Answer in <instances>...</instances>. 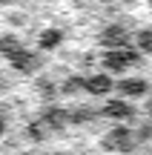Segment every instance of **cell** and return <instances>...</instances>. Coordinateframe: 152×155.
Segmentation results:
<instances>
[{
	"mask_svg": "<svg viewBox=\"0 0 152 155\" xmlns=\"http://www.w3.org/2000/svg\"><path fill=\"white\" fill-rule=\"evenodd\" d=\"M138 61V52H132V49H109L106 55H103V66L106 69H112V72H124V69H129L132 63Z\"/></svg>",
	"mask_w": 152,
	"mask_h": 155,
	"instance_id": "obj_1",
	"label": "cell"
},
{
	"mask_svg": "<svg viewBox=\"0 0 152 155\" xmlns=\"http://www.w3.org/2000/svg\"><path fill=\"white\" fill-rule=\"evenodd\" d=\"M126 40H129V35H126L124 26H106L101 32V43L109 46V49H124Z\"/></svg>",
	"mask_w": 152,
	"mask_h": 155,
	"instance_id": "obj_2",
	"label": "cell"
},
{
	"mask_svg": "<svg viewBox=\"0 0 152 155\" xmlns=\"http://www.w3.org/2000/svg\"><path fill=\"white\" fill-rule=\"evenodd\" d=\"M118 89H121V95H126V98H138V95L147 92V81H144V78H126V81L118 83Z\"/></svg>",
	"mask_w": 152,
	"mask_h": 155,
	"instance_id": "obj_3",
	"label": "cell"
},
{
	"mask_svg": "<svg viewBox=\"0 0 152 155\" xmlns=\"http://www.w3.org/2000/svg\"><path fill=\"white\" fill-rule=\"evenodd\" d=\"M0 52L11 61L15 55H20V52H23V43L15 38V35H3V38H0Z\"/></svg>",
	"mask_w": 152,
	"mask_h": 155,
	"instance_id": "obj_4",
	"label": "cell"
},
{
	"mask_svg": "<svg viewBox=\"0 0 152 155\" xmlns=\"http://www.w3.org/2000/svg\"><path fill=\"white\" fill-rule=\"evenodd\" d=\"M86 89H89V92H98V95H106L109 89H112V78H106V75H92L89 81H86Z\"/></svg>",
	"mask_w": 152,
	"mask_h": 155,
	"instance_id": "obj_5",
	"label": "cell"
},
{
	"mask_svg": "<svg viewBox=\"0 0 152 155\" xmlns=\"http://www.w3.org/2000/svg\"><path fill=\"white\" fill-rule=\"evenodd\" d=\"M60 40H63V32H60V29H46V32L40 35V46H43V49H55Z\"/></svg>",
	"mask_w": 152,
	"mask_h": 155,
	"instance_id": "obj_6",
	"label": "cell"
},
{
	"mask_svg": "<svg viewBox=\"0 0 152 155\" xmlns=\"http://www.w3.org/2000/svg\"><path fill=\"white\" fill-rule=\"evenodd\" d=\"M138 49H141L144 55H152V29L138 32Z\"/></svg>",
	"mask_w": 152,
	"mask_h": 155,
	"instance_id": "obj_7",
	"label": "cell"
},
{
	"mask_svg": "<svg viewBox=\"0 0 152 155\" xmlns=\"http://www.w3.org/2000/svg\"><path fill=\"white\" fill-rule=\"evenodd\" d=\"M109 112H112V115H121V118H126L132 109H129L126 104H109Z\"/></svg>",
	"mask_w": 152,
	"mask_h": 155,
	"instance_id": "obj_8",
	"label": "cell"
},
{
	"mask_svg": "<svg viewBox=\"0 0 152 155\" xmlns=\"http://www.w3.org/2000/svg\"><path fill=\"white\" fill-rule=\"evenodd\" d=\"M3 129H6V121H3V118H0V132H3Z\"/></svg>",
	"mask_w": 152,
	"mask_h": 155,
	"instance_id": "obj_9",
	"label": "cell"
},
{
	"mask_svg": "<svg viewBox=\"0 0 152 155\" xmlns=\"http://www.w3.org/2000/svg\"><path fill=\"white\" fill-rule=\"evenodd\" d=\"M0 3H20V0H0Z\"/></svg>",
	"mask_w": 152,
	"mask_h": 155,
	"instance_id": "obj_10",
	"label": "cell"
},
{
	"mask_svg": "<svg viewBox=\"0 0 152 155\" xmlns=\"http://www.w3.org/2000/svg\"><path fill=\"white\" fill-rule=\"evenodd\" d=\"M149 6H152V0H149Z\"/></svg>",
	"mask_w": 152,
	"mask_h": 155,
	"instance_id": "obj_11",
	"label": "cell"
}]
</instances>
